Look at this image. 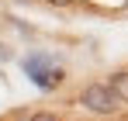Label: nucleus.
Listing matches in <instances>:
<instances>
[{
  "instance_id": "f257e3e1",
  "label": "nucleus",
  "mask_w": 128,
  "mask_h": 121,
  "mask_svg": "<svg viewBox=\"0 0 128 121\" xmlns=\"http://www.w3.org/2000/svg\"><path fill=\"white\" fill-rule=\"evenodd\" d=\"M76 100H80V107H83L86 114H94V118H114V114L125 111V107L118 104V97L104 86V80H90L83 90H80Z\"/></svg>"
},
{
  "instance_id": "f03ea898",
  "label": "nucleus",
  "mask_w": 128,
  "mask_h": 121,
  "mask_svg": "<svg viewBox=\"0 0 128 121\" xmlns=\"http://www.w3.org/2000/svg\"><path fill=\"white\" fill-rule=\"evenodd\" d=\"M48 66H52V59H48V56H31V59L24 62V69L35 76V83H38L42 90H56V86L62 83L66 73H62V69H48Z\"/></svg>"
},
{
  "instance_id": "7ed1b4c3",
  "label": "nucleus",
  "mask_w": 128,
  "mask_h": 121,
  "mask_svg": "<svg viewBox=\"0 0 128 121\" xmlns=\"http://www.w3.org/2000/svg\"><path fill=\"white\" fill-rule=\"evenodd\" d=\"M104 86L114 94V97H118V104H121V107H128V66L114 69V73L104 80Z\"/></svg>"
},
{
  "instance_id": "20e7f679",
  "label": "nucleus",
  "mask_w": 128,
  "mask_h": 121,
  "mask_svg": "<svg viewBox=\"0 0 128 121\" xmlns=\"http://www.w3.org/2000/svg\"><path fill=\"white\" fill-rule=\"evenodd\" d=\"M28 121H62L56 111H48V107H42V111H31L28 114Z\"/></svg>"
},
{
  "instance_id": "39448f33",
  "label": "nucleus",
  "mask_w": 128,
  "mask_h": 121,
  "mask_svg": "<svg viewBox=\"0 0 128 121\" xmlns=\"http://www.w3.org/2000/svg\"><path fill=\"white\" fill-rule=\"evenodd\" d=\"M45 4H52V7H69L73 0H45Z\"/></svg>"
},
{
  "instance_id": "423d86ee",
  "label": "nucleus",
  "mask_w": 128,
  "mask_h": 121,
  "mask_svg": "<svg viewBox=\"0 0 128 121\" xmlns=\"http://www.w3.org/2000/svg\"><path fill=\"white\" fill-rule=\"evenodd\" d=\"M125 7H128V4H125Z\"/></svg>"
}]
</instances>
